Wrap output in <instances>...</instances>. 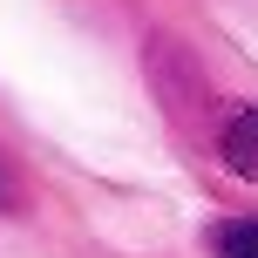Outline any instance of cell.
Instances as JSON below:
<instances>
[{
    "label": "cell",
    "mask_w": 258,
    "mask_h": 258,
    "mask_svg": "<svg viewBox=\"0 0 258 258\" xmlns=\"http://www.w3.org/2000/svg\"><path fill=\"white\" fill-rule=\"evenodd\" d=\"M224 163H231V177L258 183V109H231V122H224Z\"/></svg>",
    "instance_id": "obj_1"
},
{
    "label": "cell",
    "mask_w": 258,
    "mask_h": 258,
    "mask_svg": "<svg viewBox=\"0 0 258 258\" xmlns=\"http://www.w3.org/2000/svg\"><path fill=\"white\" fill-rule=\"evenodd\" d=\"M211 245H218V258H258V218H231L211 231Z\"/></svg>",
    "instance_id": "obj_2"
}]
</instances>
